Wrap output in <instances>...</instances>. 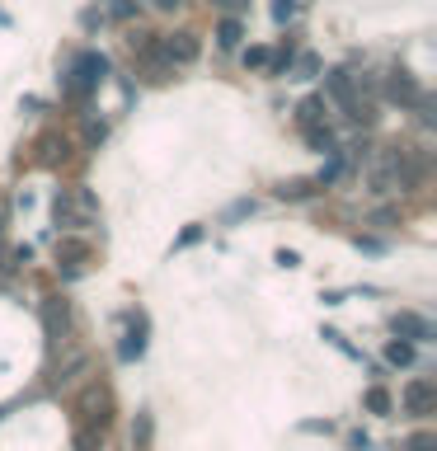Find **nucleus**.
Here are the masks:
<instances>
[{
    "label": "nucleus",
    "instance_id": "f257e3e1",
    "mask_svg": "<svg viewBox=\"0 0 437 451\" xmlns=\"http://www.w3.org/2000/svg\"><path fill=\"white\" fill-rule=\"evenodd\" d=\"M104 71H109V62H104V57H99V52H85V57H80L76 62V85H71V90L76 94H85V90H94V85H99V80H104Z\"/></svg>",
    "mask_w": 437,
    "mask_h": 451
},
{
    "label": "nucleus",
    "instance_id": "f03ea898",
    "mask_svg": "<svg viewBox=\"0 0 437 451\" xmlns=\"http://www.w3.org/2000/svg\"><path fill=\"white\" fill-rule=\"evenodd\" d=\"M395 334H409V339H433V325L419 320V315H395Z\"/></svg>",
    "mask_w": 437,
    "mask_h": 451
},
{
    "label": "nucleus",
    "instance_id": "7ed1b4c3",
    "mask_svg": "<svg viewBox=\"0 0 437 451\" xmlns=\"http://www.w3.org/2000/svg\"><path fill=\"white\" fill-rule=\"evenodd\" d=\"M405 405L414 409V414H428V409H433V386H428V381H414V386L405 390Z\"/></svg>",
    "mask_w": 437,
    "mask_h": 451
},
{
    "label": "nucleus",
    "instance_id": "20e7f679",
    "mask_svg": "<svg viewBox=\"0 0 437 451\" xmlns=\"http://www.w3.org/2000/svg\"><path fill=\"white\" fill-rule=\"evenodd\" d=\"M165 52H170L174 62H193V57H198V43H193L188 33H179V38H170V43H165Z\"/></svg>",
    "mask_w": 437,
    "mask_h": 451
},
{
    "label": "nucleus",
    "instance_id": "39448f33",
    "mask_svg": "<svg viewBox=\"0 0 437 451\" xmlns=\"http://www.w3.org/2000/svg\"><path fill=\"white\" fill-rule=\"evenodd\" d=\"M386 358H391L395 367H409V362H414V348H409V343H391V348H386Z\"/></svg>",
    "mask_w": 437,
    "mask_h": 451
},
{
    "label": "nucleus",
    "instance_id": "423d86ee",
    "mask_svg": "<svg viewBox=\"0 0 437 451\" xmlns=\"http://www.w3.org/2000/svg\"><path fill=\"white\" fill-rule=\"evenodd\" d=\"M217 43H221V47H235V43H240V24H235V19H226V24L217 29Z\"/></svg>",
    "mask_w": 437,
    "mask_h": 451
},
{
    "label": "nucleus",
    "instance_id": "0eeeda50",
    "mask_svg": "<svg viewBox=\"0 0 437 451\" xmlns=\"http://www.w3.org/2000/svg\"><path fill=\"white\" fill-rule=\"evenodd\" d=\"M306 137H311V146H320V151H334V137H329V127H306Z\"/></svg>",
    "mask_w": 437,
    "mask_h": 451
},
{
    "label": "nucleus",
    "instance_id": "6e6552de",
    "mask_svg": "<svg viewBox=\"0 0 437 451\" xmlns=\"http://www.w3.org/2000/svg\"><path fill=\"white\" fill-rule=\"evenodd\" d=\"M367 405H372L376 414H386V409H391V395H386V390H372V395H367Z\"/></svg>",
    "mask_w": 437,
    "mask_h": 451
},
{
    "label": "nucleus",
    "instance_id": "1a4fd4ad",
    "mask_svg": "<svg viewBox=\"0 0 437 451\" xmlns=\"http://www.w3.org/2000/svg\"><path fill=\"white\" fill-rule=\"evenodd\" d=\"M315 71H320V57H301V66H297V76H301V80H311Z\"/></svg>",
    "mask_w": 437,
    "mask_h": 451
},
{
    "label": "nucleus",
    "instance_id": "9d476101",
    "mask_svg": "<svg viewBox=\"0 0 437 451\" xmlns=\"http://www.w3.org/2000/svg\"><path fill=\"white\" fill-rule=\"evenodd\" d=\"M245 66H268V52L264 47H250V52H245Z\"/></svg>",
    "mask_w": 437,
    "mask_h": 451
},
{
    "label": "nucleus",
    "instance_id": "9b49d317",
    "mask_svg": "<svg viewBox=\"0 0 437 451\" xmlns=\"http://www.w3.org/2000/svg\"><path fill=\"white\" fill-rule=\"evenodd\" d=\"M409 451H433V437H414V442H409Z\"/></svg>",
    "mask_w": 437,
    "mask_h": 451
},
{
    "label": "nucleus",
    "instance_id": "f8f14e48",
    "mask_svg": "<svg viewBox=\"0 0 437 451\" xmlns=\"http://www.w3.org/2000/svg\"><path fill=\"white\" fill-rule=\"evenodd\" d=\"M217 5H226V10H235V5H245V0H217Z\"/></svg>",
    "mask_w": 437,
    "mask_h": 451
}]
</instances>
